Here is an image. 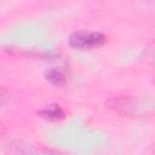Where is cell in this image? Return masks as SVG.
I'll return each instance as SVG.
<instances>
[{
	"label": "cell",
	"mask_w": 155,
	"mask_h": 155,
	"mask_svg": "<svg viewBox=\"0 0 155 155\" xmlns=\"http://www.w3.org/2000/svg\"><path fill=\"white\" fill-rule=\"evenodd\" d=\"M108 108L128 117H142L150 113L153 105L145 98L137 96H119L105 102Z\"/></svg>",
	"instance_id": "cell-1"
},
{
	"label": "cell",
	"mask_w": 155,
	"mask_h": 155,
	"mask_svg": "<svg viewBox=\"0 0 155 155\" xmlns=\"http://www.w3.org/2000/svg\"><path fill=\"white\" fill-rule=\"evenodd\" d=\"M107 42V36L96 30H76L68 38V44L74 50H92Z\"/></svg>",
	"instance_id": "cell-2"
},
{
	"label": "cell",
	"mask_w": 155,
	"mask_h": 155,
	"mask_svg": "<svg viewBox=\"0 0 155 155\" xmlns=\"http://www.w3.org/2000/svg\"><path fill=\"white\" fill-rule=\"evenodd\" d=\"M44 76H45V80L47 82H50L53 86H58V87L65 85L68 81V76H67L65 70L62 68H57V67L48 68L45 71Z\"/></svg>",
	"instance_id": "cell-3"
},
{
	"label": "cell",
	"mask_w": 155,
	"mask_h": 155,
	"mask_svg": "<svg viewBox=\"0 0 155 155\" xmlns=\"http://www.w3.org/2000/svg\"><path fill=\"white\" fill-rule=\"evenodd\" d=\"M38 115L41 119H45L47 121H57V120H62L65 116L64 110L61 108V105L58 104H48L45 108L40 109L38 111Z\"/></svg>",
	"instance_id": "cell-4"
},
{
	"label": "cell",
	"mask_w": 155,
	"mask_h": 155,
	"mask_svg": "<svg viewBox=\"0 0 155 155\" xmlns=\"http://www.w3.org/2000/svg\"><path fill=\"white\" fill-rule=\"evenodd\" d=\"M142 61L147 64L155 65V41L148 44L142 52Z\"/></svg>",
	"instance_id": "cell-5"
},
{
	"label": "cell",
	"mask_w": 155,
	"mask_h": 155,
	"mask_svg": "<svg viewBox=\"0 0 155 155\" xmlns=\"http://www.w3.org/2000/svg\"><path fill=\"white\" fill-rule=\"evenodd\" d=\"M16 151H17V153H21V154H27V153H28V149H25V150H21V151H19V149L16 147Z\"/></svg>",
	"instance_id": "cell-6"
}]
</instances>
